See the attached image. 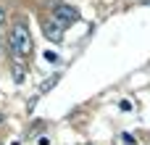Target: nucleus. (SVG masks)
Listing matches in <instances>:
<instances>
[{
  "label": "nucleus",
  "mask_w": 150,
  "mask_h": 145,
  "mask_svg": "<svg viewBox=\"0 0 150 145\" xmlns=\"http://www.w3.org/2000/svg\"><path fill=\"white\" fill-rule=\"evenodd\" d=\"M8 45H11V50H13L16 58L32 55V34H29L26 24H13V29L8 34Z\"/></svg>",
  "instance_id": "f257e3e1"
},
{
  "label": "nucleus",
  "mask_w": 150,
  "mask_h": 145,
  "mask_svg": "<svg viewBox=\"0 0 150 145\" xmlns=\"http://www.w3.org/2000/svg\"><path fill=\"white\" fill-rule=\"evenodd\" d=\"M50 11H53V18H55L61 26H69V24H74V21L79 18V11L71 8V5H63V3H55Z\"/></svg>",
  "instance_id": "f03ea898"
},
{
  "label": "nucleus",
  "mask_w": 150,
  "mask_h": 145,
  "mask_svg": "<svg viewBox=\"0 0 150 145\" xmlns=\"http://www.w3.org/2000/svg\"><path fill=\"white\" fill-rule=\"evenodd\" d=\"M42 29H45V37H47V40H55V42L63 40V26H61L58 21H55V24H53V21H45Z\"/></svg>",
  "instance_id": "7ed1b4c3"
},
{
  "label": "nucleus",
  "mask_w": 150,
  "mask_h": 145,
  "mask_svg": "<svg viewBox=\"0 0 150 145\" xmlns=\"http://www.w3.org/2000/svg\"><path fill=\"white\" fill-rule=\"evenodd\" d=\"M11 74H13V82H16V85H21V82L26 79V69H24V63H18V61H16V63L11 66Z\"/></svg>",
  "instance_id": "20e7f679"
},
{
  "label": "nucleus",
  "mask_w": 150,
  "mask_h": 145,
  "mask_svg": "<svg viewBox=\"0 0 150 145\" xmlns=\"http://www.w3.org/2000/svg\"><path fill=\"white\" fill-rule=\"evenodd\" d=\"M58 79H61V74H53L50 79H45V82L40 85V92H47V90H53V87L58 85Z\"/></svg>",
  "instance_id": "39448f33"
},
{
  "label": "nucleus",
  "mask_w": 150,
  "mask_h": 145,
  "mask_svg": "<svg viewBox=\"0 0 150 145\" xmlns=\"http://www.w3.org/2000/svg\"><path fill=\"white\" fill-rule=\"evenodd\" d=\"M8 24V13H5V8L0 5V26H5Z\"/></svg>",
  "instance_id": "423d86ee"
},
{
  "label": "nucleus",
  "mask_w": 150,
  "mask_h": 145,
  "mask_svg": "<svg viewBox=\"0 0 150 145\" xmlns=\"http://www.w3.org/2000/svg\"><path fill=\"white\" fill-rule=\"evenodd\" d=\"M0 122H3V116H0Z\"/></svg>",
  "instance_id": "0eeeda50"
}]
</instances>
